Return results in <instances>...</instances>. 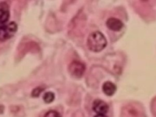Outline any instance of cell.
I'll return each instance as SVG.
<instances>
[{"label":"cell","instance_id":"8","mask_svg":"<svg viewBox=\"0 0 156 117\" xmlns=\"http://www.w3.org/2000/svg\"><path fill=\"white\" fill-rule=\"evenodd\" d=\"M54 99H55V94L54 93L51 91H48L45 93L43 96V100L47 104L52 102L54 100Z\"/></svg>","mask_w":156,"mask_h":117},{"label":"cell","instance_id":"11","mask_svg":"<svg viewBox=\"0 0 156 117\" xmlns=\"http://www.w3.org/2000/svg\"><path fill=\"white\" fill-rule=\"evenodd\" d=\"M94 117H107L105 114H97Z\"/></svg>","mask_w":156,"mask_h":117},{"label":"cell","instance_id":"2","mask_svg":"<svg viewBox=\"0 0 156 117\" xmlns=\"http://www.w3.org/2000/svg\"><path fill=\"white\" fill-rule=\"evenodd\" d=\"M17 25L15 22H10L7 24L0 26V41H4L13 36L17 30Z\"/></svg>","mask_w":156,"mask_h":117},{"label":"cell","instance_id":"7","mask_svg":"<svg viewBox=\"0 0 156 117\" xmlns=\"http://www.w3.org/2000/svg\"><path fill=\"white\" fill-rule=\"evenodd\" d=\"M102 90L107 96H112L116 90V85L110 81H107L102 85Z\"/></svg>","mask_w":156,"mask_h":117},{"label":"cell","instance_id":"6","mask_svg":"<svg viewBox=\"0 0 156 117\" xmlns=\"http://www.w3.org/2000/svg\"><path fill=\"white\" fill-rule=\"evenodd\" d=\"M107 27L113 31H119L123 27L122 22L116 18H110L106 22Z\"/></svg>","mask_w":156,"mask_h":117},{"label":"cell","instance_id":"9","mask_svg":"<svg viewBox=\"0 0 156 117\" xmlns=\"http://www.w3.org/2000/svg\"><path fill=\"white\" fill-rule=\"evenodd\" d=\"M44 117H61V115L55 110H49L45 113Z\"/></svg>","mask_w":156,"mask_h":117},{"label":"cell","instance_id":"4","mask_svg":"<svg viewBox=\"0 0 156 117\" xmlns=\"http://www.w3.org/2000/svg\"><path fill=\"white\" fill-rule=\"evenodd\" d=\"M10 16L9 7L7 3L2 2L0 4V26L5 24Z\"/></svg>","mask_w":156,"mask_h":117},{"label":"cell","instance_id":"3","mask_svg":"<svg viewBox=\"0 0 156 117\" xmlns=\"http://www.w3.org/2000/svg\"><path fill=\"white\" fill-rule=\"evenodd\" d=\"M68 70L72 76L76 78H80L85 73V65L80 61L73 60L70 63Z\"/></svg>","mask_w":156,"mask_h":117},{"label":"cell","instance_id":"5","mask_svg":"<svg viewBox=\"0 0 156 117\" xmlns=\"http://www.w3.org/2000/svg\"><path fill=\"white\" fill-rule=\"evenodd\" d=\"M93 110L97 114H105L108 110V106L103 101L96 99L93 102Z\"/></svg>","mask_w":156,"mask_h":117},{"label":"cell","instance_id":"1","mask_svg":"<svg viewBox=\"0 0 156 117\" xmlns=\"http://www.w3.org/2000/svg\"><path fill=\"white\" fill-rule=\"evenodd\" d=\"M87 44L88 49L93 52H100L107 46V40L105 36L99 31L90 34L87 38Z\"/></svg>","mask_w":156,"mask_h":117},{"label":"cell","instance_id":"10","mask_svg":"<svg viewBox=\"0 0 156 117\" xmlns=\"http://www.w3.org/2000/svg\"><path fill=\"white\" fill-rule=\"evenodd\" d=\"M43 90V89L41 87H37L35 89L33 90L32 92V96L34 97H38L40 93H41V91Z\"/></svg>","mask_w":156,"mask_h":117}]
</instances>
